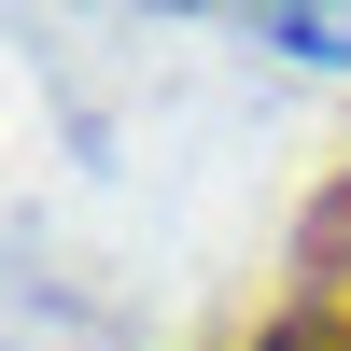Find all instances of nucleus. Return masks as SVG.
I'll list each match as a JSON object with an SVG mask.
<instances>
[{
	"instance_id": "f257e3e1",
	"label": "nucleus",
	"mask_w": 351,
	"mask_h": 351,
	"mask_svg": "<svg viewBox=\"0 0 351 351\" xmlns=\"http://www.w3.org/2000/svg\"><path fill=\"white\" fill-rule=\"evenodd\" d=\"M309 281H351V183L309 211Z\"/></svg>"
}]
</instances>
